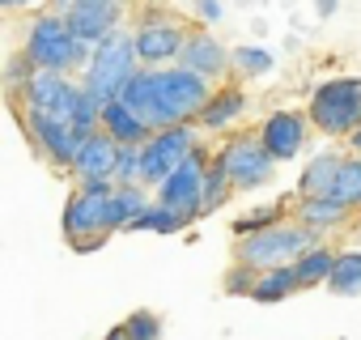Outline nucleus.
<instances>
[{"label":"nucleus","mask_w":361,"mask_h":340,"mask_svg":"<svg viewBox=\"0 0 361 340\" xmlns=\"http://www.w3.org/2000/svg\"><path fill=\"white\" fill-rule=\"evenodd\" d=\"M213 81L192 73V68H153V115L149 128H174V123H192L213 98Z\"/></svg>","instance_id":"1"},{"label":"nucleus","mask_w":361,"mask_h":340,"mask_svg":"<svg viewBox=\"0 0 361 340\" xmlns=\"http://www.w3.org/2000/svg\"><path fill=\"white\" fill-rule=\"evenodd\" d=\"M115 157H119V140H115L106 128L90 132L85 145H81V153H77V162H73L77 183H90V179H115Z\"/></svg>","instance_id":"15"},{"label":"nucleus","mask_w":361,"mask_h":340,"mask_svg":"<svg viewBox=\"0 0 361 340\" xmlns=\"http://www.w3.org/2000/svg\"><path fill=\"white\" fill-rule=\"evenodd\" d=\"M119 102H128V107H132V111L149 123V115H153V68H140V73L123 85Z\"/></svg>","instance_id":"28"},{"label":"nucleus","mask_w":361,"mask_h":340,"mask_svg":"<svg viewBox=\"0 0 361 340\" xmlns=\"http://www.w3.org/2000/svg\"><path fill=\"white\" fill-rule=\"evenodd\" d=\"M77 98H81V85H73L64 73L39 68V73L30 77V85L22 90V111H39V115L60 119V123H73Z\"/></svg>","instance_id":"9"},{"label":"nucleus","mask_w":361,"mask_h":340,"mask_svg":"<svg viewBox=\"0 0 361 340\" xmlns=\"http://www.w3.org/2000/svg\"><path fill=\"white\" fill-rule=\"evenodd\" d=\"M196 9H200V18H204V22H217V18H221V5H217V0H200Z\"/></svg>","instance_id":"37"},{"label":"nucleus","mask_w":361,"mask_h":340,"mask_svg":"<svg viewBox=\"0 0 361 340\" xmlns=\"http://www.w3.org/2000/svg\"><path fill=\"white\" fill-rule=\"evenodd\" d=\"M331 5H336V0H319V13L327 18V13H331Z\"/></svg>","instance_id":"40"},{"label":"nucleus","mask_w":361,"mask_h":340,"mask_svg":"<svg viewBox=\"0 0 361 340\" xmlns=\"http://www.w3.org/2000/svg\"><path fill=\"white\" fill-rule=\"evenodd\" d=\"M336 251H327V247H310L302 260H298V277H302V289H310V285H327L331 281V272H336Z\"/></svg>","instance_id":"24"},{"label":"nucleus","mask_w":361,"mask_h":340,"mask_svg":"<svg viewBox=\"0 0 361 340\" xmlns=\"http://www.w3.org/2000/svg\"><path fill=\"white\" fill-rule=\"evenodd\" d=\"M348 145H353V153H357V157H361V128H357V132H353V136H348Z\"/></svg>","instance_id":"39"},{"label":"nucleus","mask_w":361,"mask_h":340,"mask_svg":"<svg viewBox=\"0 0 361 340\" xmlns=\"http://www.w3.org/2000/svg\"><path fill=\"white\" fill-rule=\"evenodd\" d=\"M196 221V213H183V209H170V205H149L128 230H157V234H178Z\"/></svg>","instance_id":"21"},{"label":"nucleus","mask_w":361,"mask_h":340,"mask_svg":"<svg viewBox=\"0 0 361 340\" xmlns=\"http://www.w3.org/2000/svg\"><path fill=\"white\" fill-rule=\"evenodd\" d=\"M331 200H340L344 209H357L361 205V157H344L340 175L331 183Z\"/></svg>","instance_id":"27"},{"label":"nucleus","mask_w":361,"mask_h":340,"mask_svg":"<svg viewBox=\"0 0 361 340\" xmlns=\"http://www.w3.org/2000/svg\"><path fill=\"white\" fill-rule=\"evenodd\" d=\"M247 111V94L238 90V85H230V90H217L213 98H209V107L200 111V128H209V132H217V128H230L238 115Z\"/></svg>","instance_id":"18"},{"label":"nucleus","mask_w":361,"mask_h":340,"mask_svg":"<svg viewBox=\"0 0 361 340\" xmlns=\"http://www.w3.org/2000/svg\"><path fill=\"white\" fill-rule=\"evenodd\" d=\"M18 119L26 123L35 149H39L51 166H73L77 153H81V145H85V136H90V132H77L73 123H60V119H51V115H39V111H18Z\"/></svg>","instance_id":"10"},{"label":"nucleus","mask_w":361,"mask_h":340,"mask_svg":"<svg viewBox=\"0 0 361 340\" xmlns=\"http://www.w3.org/2000/svg\"><path fill=\"white\" fill-rule=\"evenodd\" d=\"M255 281H259V268L238 264V268L226 277V293H251V289H255Z\"/></svg>","instance_id":"35"},{"label":"nucleus","mask_w":361,"mask_h":340,"mask_svg":"<svg viewBox=\"0 0 361 340\" xmlns=\"http://www.w3.org/2000/svg\"><path fill=\"white\" fill-rule=\"evenodd\" d=\"M119 18H123V5H119V0H73L68 13H64L68 30H73L77 39H85V43L111 39V35L119 30Z\"/></svg>","instance_id":"13"},{"label":"nucleus","mask_w":361,"mask_h":340,"mask_svg":"<svg viewBox=\"0 0 361 340\" xmlns=\"http://www.w3.org/2000/svg\"><path fill=\"white\" fill-rule=\"evenodd\" d=\"M281 221V209L276 205H264V209H255V213H247V217H238L234 221V234H259V230H268V226H276Z\"/></svg>","instance_id":"32"},{"label":"nucleus","mask_w":361,"mask_h":340,"mask_svg":"<svg viewBox=\"0 0 361 340\" xmlns=\"http://www.w3.org/2000/svg\"><path fill=\"white\" fill-rule=\"evenodd\" d=\"M298 289H302L298 264H281V268H268V272H259V281H255L251 298L268 306V302H281V298H289V293H298Z\"/></svg>","instance_id":"20"},{"label":"nucleus","mask_w":361,"mask_h":340,"mask_svg":"<svg viewBox=\"0 0 361 340\" xmlns=\"http://www.w3.org/2000/svg\"><path fill=\"white\" fill-rule=\"evenodd\" d=\"M213 162L230 175L234 192H255V188H264V183L276 179V157L255 136H230Z\"/></svg>","instance_id":"6"},{"label":"nucleus","mask_w":361,"mask_h":340,"mask_svg":"<svg viewBox=\"0 0 361 340\" xmlns=\"http://www.w3.org/2000/svg\"><path fill=\"white\" fill-rule=\"evenodd\" d=\"M115 179H90L81 183V192L68 200L64 209V234L68 243L85 238V234H111V196H115Z\"/></svg>","instance_id":"8"},{"label":"nucleus","mask_w":361,"mask_h":340,"mask_svg":"<svg viewBox=\"0 0 361 340\" xmlns=\"http://www.w3.org/2000/svg\"><path fill=\"white\" fill-rule=\"evenodd\" d=\"M73 128L77 132H98L102 128V102L81 85V98H77V111H73Z\"/></svg>","instance_id":"31"},{"label":"nucleus","mask_w":361,"mask_h":340,"mask_svg":"<svg viewBox=\"0 0 361 340\" xmlns=\"http://www.w3.org/2000/svg\"><path fill=\"white\" fill-rule=\"evenodd\" d=\"M132 39H136V56L145 64H174L188 47V26L174 22L170 13H145Z\"/></svg>","instance_id":"11"},{"label":"nucleus","mask_w":361,"mask_h":340,"mask_svg":"<svg viewBox=\"0 0 361 340\" xmlns=\"http://www.w3.org/2000/svg\"><path fill=\"white\" fill-rule=\"evenodd\" d=\"M123 327L132 332V340H161V319L149 315V310H136L123 319Z\"/></svg>","instance_id":"34"},{"label":"nucleus","mask_w":361,"mask_h":340,"mask_svg":"<svg viewBox=\"0 0 361 340\" xmlns=\"http://www.w3.org/2000/svg\"><path fill=\"white\" fill-rule=\"evenodd\" d=\"M102 128H106L119 145H145V140L153 136V128H149L128 102H106V107H102Z\"/></svg>","instance_id":"17"},{"label":"nucleus","mask_w":361,"mask_h":340,"mask_svg":"<svg viewBox=\"0 0 361 340\" xmlns=\"http://www.w3.org/2000/svg\"><path fill=\"white\" fill-rule=\"evenodd\" d=\"M230 64H234V51H226L213 35H188V47H183V56H178V68H192V73H200V77H209V81H217V77H226L230 73Z\"/></svg>","instance_id":"16"},{"label":"nucleus","mask_w":361,"mask_h":340,"mask_svg":"<svg viewBox=\"0 0 361 340\" xmlns=\"http://www.w3.org/2000/svg\"><path fill=\"white\" fill-rule=\"evenodd\" d=\"M102 340H132V332H128V327H123V323H119V327H111V332H106V336H102Z\"/></svg>","instance_id":"38"},{"label":"nucleus","mask_w":361,"mask_h":340,"mask_svg":"<svg viewBox=\"0 0 361 340\" xmlns=\"http://www.w3.org/2000/svg\"><path fill=\"white\" fill-rule=\"evenodd\" d=\"M102 243H106V234H85V238H77V243H73V251H81V255H85V251H98Z\"/></svg>","instance_id":"36"},{"label":"nucleus","mask_w":361,"mask_h":340,"mask_svg":"<svg viewBox=\"0 0 361 340\" xmlns=\"http://www.w3.org/2000/svg\"><path fill=\"white\" fill-rule=\"evenodd\" d=\"M136 39L132 35H111V39H102L98 47H94V60L85 64V77H81V85L106 107V102H119V94H123V85L140 73L136 68Z\"/></svg>","instance_id":"4"},{"label":"nucleus","mask_w":361,"mask_h":340,"mask_svg":"<svg viewBox=\"0 0 361 340\" xmlns=\"http://www.w3.org/2000/svg\"><path fill=\"white\" fill-rule=\"evenodd\" d=\"M327 289H331L336 298H357V293H361V251H344V255L336 260V272H331Z\"/></svg>","instance_id":"25"},{"label":"nucleus","mask_w":361,"mask_h":340,"mask_svg":"<svg viewBox=\"0 0 361 340\" xmlns=\"http://www.w3.org/2000/svg\"><path fill=\"white\" fill-rule=\"evenodd\" d=\"M310 247H319V230L306 226V221H276L259 234H247L238 238V264L247 268H281V264H298Z\"/></svg>","instance_id":"2"},{"label":"nucleus","mask_w":361,"mask_h":340,"mask_svg":"<svg viewBox=\"0 0 361 340\" xmlns=\"http://www.w3.org/2000/svg\"><path fill=\"white\" fill-rule=\"evenodd\" d=\"M35 73H39V64H35V60L22 51V56H13V60H9V68H5V85L22 94V90L30 85V77H35Z\"/></svg>","instance_id":"33"},{"label":"nucleus","mask_w":361,"mask_h":340,"mask_svg":"<svg viewBox=\"0 0 361 340\" xmlns=\"http://www.w3.org/2000/svg\"><path fill=\"white\" fill-rule=\"evenodd\" d=\"M272 51H264V47H234V68L243 73V77H264V73H272Z\"/></svg>","instance_id":"29"},{"label":"nucleus","mask_w":361,"mask_h":340,"mask_svg":"<svg viewBox=\"0 0 361 340\" xmlns=\"http://www.w3.org/2000/svg\"><path fill=\"white\" fill-rule=\"evenodd\" d=\"M145 209H149V200H145V192L136 183L132 188H115V196H111V234L115 230H128Z\"/></svg>","instance_id":"23"},{"label":"nucleus","mask_w":361,"mask_h":340,"mask_svg":"<svg viewBox=\"0 0 361 340\" xmlns=\"http://www.w3.org/2000/svg\"><path fill=\"white\" fill-rule=\"evenodd\" d=\"M94 47H98V43L77 39L60 13H43V18H35L30 30H26V56H30L39 68H51V73L85 68V64L94 60Z\"/></svg>","instance_id":"3"},{"label":"nucleus","mask_w":361,"mask_h":340,"mask_svg":"<svg viewBox=\"0 0 361 340\" xmlns=\"http://www.w3.org/2000/svg\"><path fill=\"white\" fill-rule=\"evenodd\" d=\"M140 149L145 145H119V157H115V183L119 188H132L136 179H140Z\"/></svg>","instance_id":"30"},{"label":"nucleus","mask_w":361,"mask_h":340,"mask_svg":"<svg viewBox=\"0 0 361 340\" xmlns=\"http://www.w3.org/2000/svg\"><path fill=\"white\" fill-rule=\"evenodd\" d=\"M230 192H234V183H230V175L213 162L209 170H204V188H200V217L204 213H217L226 200H230Z\"/></svg>","instance_id":"26"},{"label":"nucleus","mask_w":361,"mask_h":340,"mask_svg":"<svg viewBox=\"0 0 361 340\" xmlns=\"http://www.w3.org/2000/svg\"><path fill=\"white\" fill-rule=\"evenodd\" d=\"M344 213H348V209H344L340 200H331V196H302V205H298V221H306V226H314V230L340 226Z\"/></svg>","instance_id":"22"},{"label":"nucleus","mask_w":361,"mask_h":340,"mask_svg":"<svg viewBox=\"0 0 361 340\" xmlns=\"http://www.w3.org/2000/svg\"><path fill=\"white\" fill-rule=\"evenodd\" d=\"M259 140H264V149H268L276 162L298 157L302 145H306V115H298V111H272V115L264 119Z\"/></svg>","instance_id":"14"},{"label":"nucleus","mask_w":361,"mask_h":340,"mask_svg":"<svg viewBox=\"0 0 361 340\" xmlns=\"http://www.w3.org/2000/svg\"><path fill=\"white\" fill-rule=\"evenodd\" d=\"M209 166H213L209 153L196 145L192 157L157 188V205H170V209H183V213H196V217H200V188H204V170H209Z\"/></svg>","instance_id":"12"},{"label":"nucleus","mask_w":361,"mask_h":340,"mask_svg":"<svg viewBox=\"0 0 361 340\" xmlns=\"http://www.w3.org/2000/svg\"><path fill=\"white\" fill-rule=\"evenodd\" d=\"M119 5H123V0H119Z\"/></svg>","instance_id":"42"},{"label":"nucleus","mask_w":361,"mask_h":340,"mask_svg":"<svg viewBox=\"0 0 361 340\" xmlns=\"http://www.w3.org/2000/svg\"><path fill=\"white\" fill-rule=\"evenodd\" d=\"M0 5H5V9H18V5H30V0H0Z\"/></svg>","instance_id":"41"},{"label":"nucleus","mask_w":361,"mask_h":340,"mask_svg":"<svg viewBox=\"0 0 361 340\" xmlns=\"http://www.w3.org/2000/svg\"><path fill=\"white\" fill-rule=\"evenodd\" d=\"M310 123L327 136H353L361 128V77H331L310 98Z\"/></svg>","instance_id":"5"},{"label":"nucleus","mask_w":361,"mask_h":340,"mask_svg":"<svg viewBox=\"0 0 361 340\" xmlns=\"http://www.w3.org/2000/svg\"><path fill=\"white\" fill-rule=\"evenodd\" d=\"M192 149H196V132H192V123H174V128H161V132H153L149 140H145V149H140V183H149V188H161L178 166H183L188 157H192Z\"/></svg>","instance_id":"7"},{"label":"nucleus","mask_w":361,"mask_h":340,"mask_svg":"<svg viewBox=\"0 0 361 340\" xmlns=\"http://www.w3.org/2000/svg\"><path fill=\"white\" fill-rule=\"evenodd\" d=\"M340 166H344L340 153H319V157H310L306 170H302V179H298L302 196H331V183H336V175H340Z\"/></svg>","instance_id":"19"}]
</instances>
